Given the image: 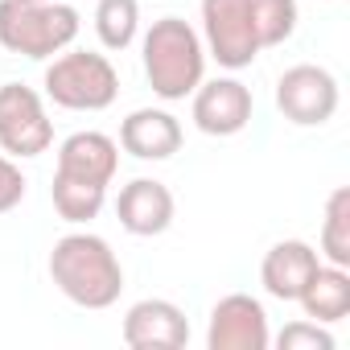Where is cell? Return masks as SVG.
<instances>
[{
	"instance_id": "12",
	"label": "cell",
	"mask_w": 350,
	"mask_h": 350,
	"mask_svg": "<svg viewBox=\"0 0 350 350\" xmlns=\"http://www.w3.org/2000/svg\"><path fill=\"white\" fill-rule=\"evenodd\" d=\"M120 169V144L107 132H75L58 144V178L91 182V186H111Z\"/></svg>"
},
{
	"instance_id": "4",
	"label": "cell",
	"mask_w": 350,
	"mask_h": 350,
	"mask_svg": "<svg viewBox=\"0 0 350 350\" xmlns=\"http://www.w3.org/2000/svg\"><path fill=\"white\" fill-rule=\"evenodd\" d=\"M46 99L66 111H103L120 95V75L107 54L95 50H66L46 66Z\"/></svg>"
},
{
	"instance_id": "21",
	"label": "cell",
	"mask_w": 350,
	"mask_h": 350,
	"mask_svg": "<svg viewBox=\"0 0 350 350\" xmlns=\"http://www.w3.org/2000/svg\"><path fill=\"white\" fill-rule=\"evenodd\" d=\"M25 173L17 169V161L9 157V152H0V215H9V211H17L21 206V198H25Z\"/></svg>"
},
{
	"instance_id": "10",
	"label": "cell",
	"mask_w": 350,
	"mask_h": 350,
	"mask_svg": "<svg viewBox=\"0 0 350 350\" xmlns=\"http://www.w3.org/2000/svg\"><path fill=\"white\" fill-rule=\"evenodd\" d=\"M124 346L132 350H182L190 342V321L182 305L165 297H144L124 313Z\"/></svg>"
},
{
	"instance_id": "15",
	"label": "cell",
	"mask_w": 350,
	"mask_h": 350,
	"mask_svg": "<svg viewBox=\"0 0 350 350\" xmlns=\"http://www.w3.org/2000/svg\"><path fill=\"white\" fill-rule=\"evenodd\" d=\"M297 305L305 309L309 321H321V325L342 321L350 313V272L346 268H334V264H317V272L301 288Z\"/></svg>"
},
{
	"instance_id": "14",
	"label": "cell",
	"mask_w": 350,
	"mask_h": 350,
	"mask_svg": "<svg viewBox=\"0 0 350 350\" xmlns=\"http://www.w3.org/2000/svg\"><path fill=\"white\" fill-rule=\"evenodd\" d=\"M182 140L186 136H182L178 116H169L161 107H140L120 124V144L136 161H169L182 148Z\"/></svg>"
},
{
	"instance_id": "5",
	"label": "cell",
	"mask_w": 350,
	"mask_h": 350,
	"mask_svg": "<svg viewBox=\"0 0 350 350\" xmlns=\"http://www.w3.org/2000/svg\"><path fill=\"white\" fill-rule=\"evenodd\" d=\"M50 144H54V124L46 116L42 95L25 83H5L0 87V152L25 161L42 157Z\"/></svg>"
},
{
	"instance_id": "8",
	"label": "cell",
	"mask_w": 350,
	"mask_h": 350,
	"mask_svg": "<svg viewBox=\"0 0 350 350\" xmlns=\"http://www.w3.org/2000/svg\"><path fill=\"white\" fill-rule=\"evenodd\" d=\"M206 346L211 350H268L272 346V329H268L264 305L252 293H227L211 309Z\"/></svg>"
},
{
	"instance_id": "9",
	"label": "cell",
	"mask_w": 350,
	"mask_h": 350,
	"mask_svg": "<svg viewBox=\"0 0 350 350\" xmlns=\"http://www.w3.org/2000/svg\"><path fill=\"white\" fill-rule=\"evenodd\" d=\"M252 111H256L252 87H243L239 79H211V83H198L194 107H190L198 132H206V136H239V132L252 124Z\"/></svg>"
},
{
	"instance_id": "16",
	"label": "cell",
	"mask_w": 350,
	"mask_h": 350,
	"mask_svg": "<svg viewBox=\"0 0 350 350\" xmlns=\"http://www.w3.org/2000/svg\"><path fill=\"white\" fill-rule=\"evenodd\" d=\"M325 264L350 268V190L338 186L325 198V219H321V252Z\"/></svg>"
},
{
	"instance_id": "19",
	"label": "cell",
	"mask_w": 350,
	"mask_h": 350,
	"mask_svg": "<svg viewBox=\"0 0 350 350\" xmlns=\"http://www.w3.org/2000/svg\"><path fill=\"white\" fill-rule=\"evenodd\" d=\"M252 5V25L260 38V50L284 46L297 33V0H247Z\"/></svg>"
},
{
	"instance_id": "7",
	"label": "cell",
	"mask_w": 350,
	"mask_h": 350,
	"mask_svg": "<svg viewBox=\"0 0 350 350\" xmlns=\"http://www.w3.org/2000/svg\"><path fill=\"white\" fill-rule=\"evenodd\" d=\"M276 107L297 128H321L338 111V79L313 62L288 66L276 79Z\"/></svg>"
},
{
	"instance_id": "6",
	"label": "cell",
	"mask_w": 350,
	"mask_h": 350,
	"mask_svg": "<svg viewBox=\"0 0 350 350\" xmlns=\"http://www.w3.org/2000/svg\"><path fill=\"white\" fill-rule=\"evenodd\" d=\"M202 38L206 54L227 70H243L260 58V38L247 0H202Z\"/></svg>"
},
{
	"instance_id": "2",
	"label": "cell",
	"mask_w": 350,
	"mask_h": 350,
	"mask_svg": "<svg viewBox=\"0 0 350 350\" xmlns=\"http://www.w3.org/2000/svg\"><path fill=\"white\" fill-rule=\"evenodd\" d=\"M140 50H144V79L157 99L178 103L198 91V83L206 75V46L190 21H182V17L152 21Z\"/></svg>"
},
{
	"instance_id": "11",
	"label": "cell",
	"mask_w": 350,
	"mask_h": 350,
	"mask_svg": "<svg viewBox=\"0 0 350 350\" xmlns=\"http://www.w3.org/2000/svg\"><path fill=\"white\" fill-rule=\"evenodd\" d=\"M173 194H169V186L165 182H157V178H136V182H128L124 190H120V198H116V219H120V227L128 231V235H136V239H152V235H165L169 227H173Z\"/></svg>"
},
{
	"instance_id": "22",
	"label": "cell",
	"mask_w": 350,
	"mask_h": 350,
	"mask_svg": "<svg viewBox=\"0 0 350 350\" xmlns=\"http://www.w3.org/2000/svg\"><path fill=\"white\" fill-rule=\"evenodd\" d=\"M321 5H325V0H321Z\"/></svg>"
},
{
	"instance_id": "20",
	"label": "cell",
	"mask_w": 350,
	"mask_h": 350,
	"mask_svg": "<svg viewBox=\"0 0 350 350\" xmlns=\"http://www.w3.org/2000/svg\"><path fill=\"white\" fill-rule=\"evenodd\" d=\"M276 346L280 350H334V334L321 325V321H288L280 334H276Z\"/></svg>"
},
{
	"instance_id": "18",
	"label": "cell",
	"mask_w": 350,
	"mask_h": 350,
	"mask_svg": "<svg viewBox=\"0 0 350 350\" xmlns=\"http://www.w3.org/2000/svg\"><path fill=\"white\" fill-rule=\"evenodd\" d=\"M50 198H54L58 219H66V223H91L103 211V202H107V186H91V182H75V178H58V173H54Z\"/></svg>"
},
{
	"instance_id": "3",
	"label": "cell",
	"mask_w": 350,
	"mask_h": 350,
	"mask_svg": "<svg viewBox=\"0 0 350 350\" xmlns=\"http://www.w3.org/2000/svg\"><path fill=\"white\" fill-rule=\"evenodd\" d=\"M79 38V13L58 0H0V46L46 62Z\"/></svg>"
},
{
	"instance_id": "1",
	"label": "cell",
	"mask_w": 350,
	"mask_h": 350,
	"mask_svg": "<svg viewBox=\"0 0 350 350\" xmlns=\"http://www.w3.org/2000/svg\"><path fill=\"white\" fill-rule=\"evenodd\" d=\"M50 280L79 309H111L124 293V268L107 239L70 231L50 252Z\"/></svg>"
},
{
	"instance_id": "17",
	"label": "cell",
	"mask_w": 350,
	"mask_h": 350,
	"mask_svg": "<svg viewBox=\"0 0 350 350\" xmlns=\"http://www.w3.org/2000/svg\"><path fill=\"white\" fill-rule=\"evenodd\" d=\"M140 29V5L136 0H99L95 5V33L103 50H128Z\"/></svg>"
},
{
	"instance_id": "13",
	"label": "cell",
	"mask_w": 350,
	"mask_h": 350,
	"mask_svg": "<svg viewBox=\"0 0 350 350\" xmlns=\"http://www.w3.org/2000/svg\"><path fill=\"white\" fill-rule=\"evenodd\" d=\"M317 264H321V256L305 239H280L268 247V256L260 264V284L276 301H297L301 288L309 284V276L317 272Z\"/></svg>"
}]
</instances>
